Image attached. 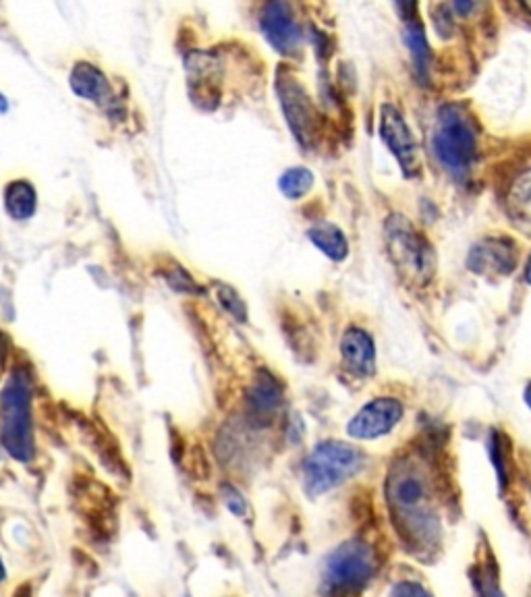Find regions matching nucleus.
<instances>
[{"instance_id":"nucleus-12","label":"nucleus","mask_w":531,"mask_h":597,"mask_svg":"<svg viewBox=\"0 0 531 597\" xmlns=\"http://www.w3.org/2000/svg\"><path fill=\"white\" fill-rule=\"evenodd\" d=\"M343 363L351 374L359 378H370L376 372V345L370 332L351 326L341 338Z\"/></svg>"},{"instance_id":"nucleus-2","label":"nucleus","mask_w":531,"mask_h":597,"mask_svg":"<svg viewBox=\"0 0 531 597\" xmlns=\"http://www.w3.org/2000/svg\"><path fill=\"white\" fill-rule=\"evenodd\" d=\"M32 386L25 372L15 369L0 394V438L11 457L25 463L34 454Z\"/></svg>"},{"instance_id":"nucleus-16","label":"nucleus","mask_w":531,"mask_h":597,"mask_svg":"<svg viewBox=\"0 0 531 597\" xmlns=\"http://www.w3.org/2000/svg\"><path fill=\"white\" fill-rule=\"evenodd\" d=\"M405 42L411 50L417 73L424 77L428 73V67H430V46H428V40H426V34H424V27L419 25V21L409 19L405 23Z\"/></svg>"},{"instance_id":"nucleus-14","label":"nucleus","mask_w":531,"mask_h":597,"mask_svg":"<svg viewBox=\"0 0 531 597\" xmlns=\"http://www.w3.org/2000/svg\"><path fill=\"white\" fill-rule=\"evenodd\" d=\"M38 210V193L27 179H15L5 187V212L13 220H30Z\"/></svg>"},{"instance_id":"nucleus-3","label":"nucleus","mask_w":531,"mask_h":597,"mask_svg":"<svg viewBox=\"0 0 531 597\" xmlns=\"http://www.w3.org/2000/svg\"><path fill=\"white\" fill-rule=\"evenodd\" d=\"M386 247L401 278L417 287H426L436 272V253L432 243L419 233L405 216L386 220Z\"/></svg>"},{"instance_id":"nucleus-22","label":"nucleus","mask_w":531,"mask_h":597,"mask_svg":"<svg viewBox=\"0 0 531 597\" xmlns=\"http://www.w3.org/2000/svg\"><path fill=\"white\" fill-rule=\"evenodd\" d=\"M225 502H227V506L233 510L235 515H241L243 510H245L243 496L237 490H233V488H225Z\"/></svg>"},{"instance_id":"nucleus-18","label":"nucleus","mask_w":531,"mask_h":597,"mask_svg":"<svg viewBox=\"0 0 531 597\" xmlns=\"http://www.w3.org/2000/svg\"><path fill=\"white\" fill-rule=\"evenodd\" d=\"M278 398H281V390H278V384L270 376H266V380H260L254 388V394H251V401H254L256 409L260 411L274 409Z\"/></svg>"},{"instance_id":"nucleus-5","label":"nucleus","mask_w":531,"mask_h":597,"mask_svg":"<svg viewBox=\"0 0 531 597\" xmlns=\"http://www.w3.org/2000/svg\"><path fill=\"white\" fill-rule=\"evenodd\" d=\"M363 467V452L339 440L318 444L303 465L305 492L310 496L326 494L351 479Z\"/></svg>"},{"instance_id":"nucleus-9","label":"nucleus","mask_w":531,"mask_h":597,"mask_svg":"<svg viewBox=\"0 0 531 597\" xmlns=\"http://www.w3.org/2000/svg\"><path fill=\"white\" fill-rule=\"evenodd\" d=\"M517 266V245L507 237H486L467 255V268L484 278L509 276Z\"/></svg>"},{"instance_id":"nucleus-15","label":"nucleus","mask_w":531,"mask_h":597,"mask_svg":"<svg viewBox=\"0 0 531 597\" xmlns=\"http://www.w3.org/2000/svg\"><path fill=\"white\" fill-rule=\"evenodd\" d=\"M307 237H310V241L332 262H343L349 255L347 237L343 235L339 226H334L330 222H320L312 226V229L307 231Z\"/></svg>"},{"instance_id":"nucleus-6","label":"nucleus","mask_w":531,"mask_h":597,"mask_svg":"<svg viewBox=\"0 0 531 597\" xmlns=\"http://www.w3.org/2000/svg\"><path fill=\"white\" fill-rule=\"evenodd\" d=\"M374 573V550L359 539H351L326 558L322 575L324 591L328 597H349L366 587Z\"/></svg>"},{"instance_id":"nucleus-24","label":"nucleus","mask_w":531,"mask_h":597,"mask_svg":"<svg viewBox=\"0 0 531 597\" xmlns=\"http://www.w3.org/2000/svg\"><path fill=\"white\" fill-rule=\"evenodd\" d=\"M523 396H525V405L531 409V382L525 386V392H523Z\"/></svg>"},{"instance_id":"nucleus-26","label":"nucleus","mask_w":531,"mask_h":597,"mask_svg":"<svg viewBox=\"0 0 531 597\" xmlns=\"http://www.w3.org/2000/svg\"><path fill=\"white\" fill-rule=\"evenodd\" d=\"M5 579V566H3V560H0V581Z\"/></svg>"},{"instance_id":"nucleus-4","label":"nucleus","mask_w":531,"mask_h":597,"mask_svg":"<svg viewBox=\"0 0 531 597\" xmlns=\"http://www.w3.org/2000/svg\"><path fill=\"white\" fill-rule=\"evenodd\" d=\"M432 148L438 162L453 177H465L475 160V129L467 112L457 104H444L438 110Z\"/></svg>"},{"instance_id":"nucleus-23","label":"nucleus","mask_w":531,"mask_h":597,"mask_svg":"<svg viewBox=\"0 0 531 597\" xmlns=\"http://www.w3.org/2000/svg\"><path fill=\"white\" fill-rule=\"evenodd\" d=\"M9 110V100L0 94V115H5V112Z\"/></svg>"},{"instance_id":"nucleus-8","label":"nucleus","mask_w":531,"mask_h":597,"mask_svg":"<svg viewBox=\"0 0 531 597\" xmlns=\"http://www.w3.org/2000/svg\"><path fill=\"white\" fill-rule=\"evenodd\" d=\"M380 139L390 154L397 158L403 173L413 175L417 168V139L403 112L393 104H384L380 108Z\"/></svg>"},{"instance_id":"nucleus-13","label":"nucleus","mask_w":531,"mask_h":597,"mask_svg":"<svg viewBox=\"0 0 531 597\" xmlns=\"http://www.w3.org/2000/svg\"><path fill=\"white\" fill-rule=\"evenodd\" d=\"M71 90L75 96L92 102H104L110 88H108V77L92 63L81 61L71 71Z\"/></svg>"},{"instance_id":"nucleus-20","label":"nucleus","mask_w":531,"mask_h":597,"mask_svg":"<svg viewBox=\"0 0 531 597\" xmlns=\"http://www.w3.org/2000/svg\"><path fill=\"white\" fill-rule=\"evenodd\" d=\"M216 289H218V301L222 303V307H225L235 320L245 322L247 320V309H245L241 297L237 295V291L231 289V287H225V284H218Z\"/></svg>"},{"instance_id":"nucleus-17","label":"nucleus","mask_w":531,"mask_h":597,"mask_svg":"<svg viewBox=\"0 0 531 597\" xmlns=\"http://www.w3.org/2000/svg\"><path fill=\"white\" fill-rule=\"evenodd\" d=\"M312 185H314L312 170H307L303 166H293L285 170L281 179H278V189H281L283 195L289 199H301L312 189Z\"/></svg>"},{"instance_id":"nucleus-25","label":"nucleus","mask_w":531,"mask_h":597,"mask_svg":"<svg viewBox=\"0 0 531 597\" xmlns=\"http://www.w3.org/2000/svg\"><path fill=\"white\" fill-rule=\"evenodd\" d=\"M525 278L531 284V258H529V264H527V270H525Z\"/></svg>"},{"instance_id":"nucleus-1","label":"nucleus","mask_w":531,"mask_h":597,"mask_svg":"<svg viewBox=\"0 0 531 597\" xmlns=\"http://www.w3.org/2000/svg\"><path fill=\"white\" fill-rule=\"evenodd\" d=\"M386 498L393 515L399 519L401 531L413 546L432 542L440 527L432 510V479L424 465L403 461L390 469Z\"/></svg>"},{"instance_id":"nucleus-11","label":"nucleus","mask_w":531,"mask_h":597,"mask_svg":"<svg viewBox=\"0 0 531 597\" xmlns=\"http://www.w3.org/2000/svg\"><path fill=\"white\" fill-rule=\"evenodd\" d=\"M278 94H281L289 127L293 129L295 137L301 141V144L307 146L310 144V139L314 137V121H316V112L312 108L310 98H307L305 90L293 79L278 81Z\"/></svg>"},{"instance_id":"nucleus-7","label":"nucleus","mask_w":531,"mask_h":597,"mask_svg":"<svg viewBox=\"0 0 531 597\" xmlns=\"http://www.w3.org/2000/svg\"><path fill=\"white\" fill-rule=\"evenodd\" d=\"M403 405L393 396H378L363 405L347 423V434L355 440H376L395 430L403 419Z\"/></svg>"},{"instance_id":"nucleus-21","label":"nucleus","mask_w":531,"mask_h":597,"mask_svg":"<svg viewBox=\"0 0 531 597\" xmlns=\"http://www.w3.org/2000/svg\"><path fill=\"white\" fill-rule=\"evenodd\" d=\"M390 597H432V595L422 585L411 583V581H403V583H397L393 587V591H390Z\"/></svg>"},{"instance_id":"nucleus-19","label":"nucleus","mask_w":531,"mask_h":597,"mask_svg":"<svg viewBox=\"0 0 531 597\" xmlns=\"http://www.w3.org/2000/svg\"><path fill=\"white\" fill-rule=\"evenodd\" d=\"M511 204H513V214L517 212L519 218L531 220V175L523 177L517 183L511 195Z\"/></svg>"},{"instance_id":"nucleus-10","label":"nucleus","mask_w":531,"mask_h":597,"mask_svg":"<svg viewBox=\"0 0 531 597\" xmlns=\"http://www.w3.org/2000/svg\"><path fill=\"white\" fill-rule=\"evenodd\" d=\"M260 27L264 38L272 48L281 54H295L301 46V30L285 3H270L264 7L260 17Z\"/></svg>"}]
</instances>
